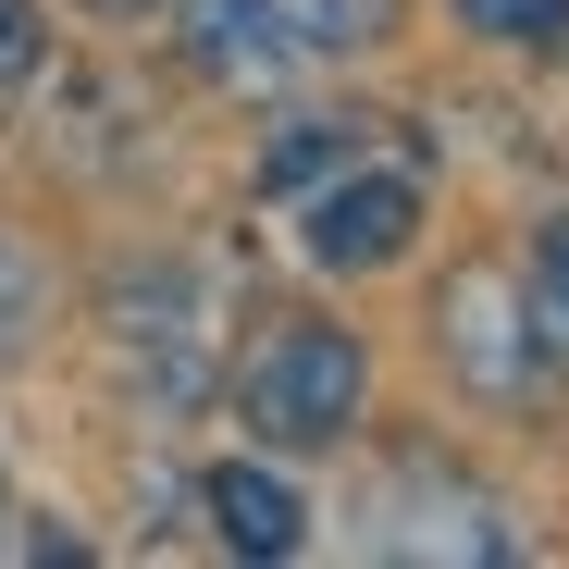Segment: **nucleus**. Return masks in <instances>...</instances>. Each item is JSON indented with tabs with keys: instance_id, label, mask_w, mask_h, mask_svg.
Here are the masks:
<instances>
[{
	"instance_id": "obj_1",
	"label": "nucleus",
	"mask_w": 569,
	"mask_h": 569,
	"mask_svg": "<svg viewBox=\"0 0 569 569\" xmlns=\"http://www.w3.org/2000/svg\"><path fill=\"white\" fill-rule=\"evenodd\" d=\"M359 409H371V359L347 322H272L236 371V421L260 446H335L359 433Z\"/></svg>"
},
{
	"instance_id": "obj_2",
	"label": "nucleus",
	"mask_w": 569,
	"mask_h": 569,
	"mask_svg": "<svg viewBox=\"0 0 569 569\" xmlns=\"http://www.w3.org/2000/svg\"><path fill=\"white\" fill-rule=\"evenodd\" d=\"M409 236H421V173L409 161H359V173H335V186L298 199V248L322 272H397Z\"/></svg>"
},
{
	"instance_id": "obj_3",
	"label": "nucleus",
	"mask_w": 569,
	"mask_h": 569,
	"mask_svg": "<svg viewBox=\"0 0 569 569\" xmlns=\"http://www.w3.org/2000/svg\"><path fill=\"white\" fill-rule=\"evenodd\" d=\"M433 335H446V359H458V385H470V397H532V385H545V347H532L520 284L483 272V260H470L446 298H433Z\"/></svg>"
},
{
	"instance_id": "obj_4",
	"label": "nucleus",
	"mask_w": 569,
	"mask_h": 569,
	"mask_svg": "<svg viewBox=\"0 0 569 569\" xmlns=\"http://www.w3.org/2000/svg\"><path fill=\"white\" fill-rule=\"evenodd\" d=\"M508 508L446 483V470H397L385 483V557H508Z\"/></svg>"
},
{
	"instance_id": "obj_5",
	"label": "nucleus",
	"mask_w": 569,
	"mask_h": 569,
	"mask_svg": "<svg viewBox=\"0 0 569 569\" xmlns=\"http://www.w3.org/2000/svg\"><path fill=\"white\" fill-rule=\"evenodd\" d=\"M199 508H211V532H223L236 557H298V545H310V508L284 496L260 458H223V470H199Z\"/></svg>"
},
{
	"instance_id": "obj_6",
	"label": "nucleus",
	"mask_w": 569,
	"mask_h": 569,
	"mask_svg": "<svg viewBox=\"0 0 569 569\" xmlns=\"http://www.w3.org/2000/svg\"><path fill=\"white\" fill-rule=\"evenodd\" d=\"M186 50H199L211 74H284L272 0H186Z\"/></svg>"
},
{
	"instance_id": "obj_7",
	"label": "nucleus",
	"mask_w": 569,
	"mask_h": 569,
	"mask_svg": "<svg viewBox=\"0 0 569 569\" xmlns=\"http://www.w3.org/2000/svg\"><path fill=\"white\" fill-rule=\"evenodd\" d=\"M397 0H272V38L284 62H335V50H371Z\"/></svg>"
},
{
	"instance_id": "obj_8",
	"label": "nucleus",
	"mask_w": 569,
	"mask_h": 569,
	"mask_svg": "<svg viewBox=\"0 0 569 569\" xmlns=\"http://www.w3.org/2000/svg\"><path fill=\"white\" fill-rule=\"evenodd\" d=\"M458 26L496 38V50H557L569 38V0H458Z\"/></svg>"
},
{
	"instance_id": "obj_9",
	"label": "nucleus",
	"mask_w": 569,
	"mask_h": 569,
	"mask_svg": "<svg viewBox=\"0 0 569 569\" xmlns=\"http://www.w3.org/2000/svg\"><path fill=\"white\" fill-rule=\"evenodd\" d=\"M38 74V0H0V100Z\"/></svg>"
},
{
	"instance_id": "obj_10",
	"label": "nucleus",
	"mask_w": 569,
	"mask_h": 569,
	"mask_svg": "<svg viewBox=\"0 0 569 569\" xmlns=\"http://www.w3.org/2000/svg\"><path fill=\"white\" fill-rule=\"evenodd\" d=\"M26 322H38V260H26L13 236H0V347H13Z\"/></svg>"
},
{
	"instance_id": "obj_11",
	"label": "nucleus",
	"mask_w": 569,
	"mask_h": 569,
	"mask_svg": "<svg viewBox=\"0 0 569 569\" xmlns=\"http://www.w3.org/2000/svg\"><path fill=\"white\" fill-rule=\"evenodd\" d=\"M532 298H545V322L569 335V223H545V248H532Z\"/></svg>"
},
{
	"instance_id": "obj_12",
	"label": "nucleus",
	"mask_w": 569,
	"mask_h": 569,
	"mask_svg": "<svg viewBox=\"0 0 569 569\" xmlns=\"http://www.w3.org/2000/svg\"><path fill=\"white\" fill-rule=\"evenodd\" d=\"M100 13H149V0H100Z\"/></svg>"
}]
</instances>
